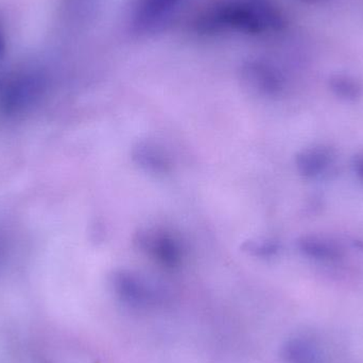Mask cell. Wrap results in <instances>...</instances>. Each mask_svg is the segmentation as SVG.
Here are the masks:
<instances>
[{
  "label": "cell",
  "mask_w": 363,
  "mask_h": 363,
  "mask_svg": "<svg viewBox=\"0 0 363 363\" xmlns=\"http://www.w3.org/2000/svg\"><path fill=\"white\" fill-rule=\"evenodd\" d=\"M281 25V11L272 0H230L213 6L199 26L206 31L262 34Z\"/></svg>",
  "instance_id": "obj_1"
},
{
  "label": "cell",
  "mask_w": 363,
  "mask_h": 363,
  "mask_svg": "<svg viewBox=\"0 0 363 363\" xmlns=\"http://www.w3.org/2000/svg\"><path fill=\"white\" fill-rule=\"evenodd\" d=\"M115 290L119 298L134 307H148L155 304L157 296L146 284L131 275H119L115 279Z\"/></svg>",
  "instance_id": "obj_2"
},
{
  "label": "cell",
  "mask_w": 363,
  "mask_h": 363,
  "mask_svg": "<svg viewBox=\"0 0 363 363\" xmlns=\"http://www.w3.org/2000/svg\"><path fill=\"white\" fill-rule=\"evenodd\" d=\"M181 0H140L135 13V26L149 30L164 21L178 6Z\"/></svg>",
  "instance_id": "obj_3"
},
{
  "label": "cell",
  "mask_w": 363,
  "mask_h": 363,
  "mask_svg": "<svg viewBox=\"0 0 363 363\" xmlns=\"http://www.w3.org/2000/svg\"><path fill=\"white\" fill-rule=\"evenodd\" d=\"M286 363H326L321 349L306 338H292L286 341L281 349Z\"/></svg>",
  "instance_id": "obj_4"
},
{
  "label": "cell",
  "mask_w": 363,
  "mask_h": 363,
  "mask_svg": "<svg viewBox=\"0 0 363 363\" xmlns=\"http://www.w3.org/2000/svg\"><path fill=\"white\" fill-rule=\"evenodd\" d=\"M333 161V153L324 147L308 149L298 157V166L300 172L306 177H315L322 174Z\"/></svg>",
  "instance_id": "obj_5"
},
{
  "label": "cell",
  "mask_w": 363,
  "mask_h": 363,
  "mask_svg": "<svg viewBox=\"0 0 363 363\" xmlns=\"http://www.w3.org/2000/svg\"><path fill=\"white\" fill-rule=\"evenodd\" d=\"M302 250L305 254L315 259H335L341 254L336 243L320 237H309L302 241Z\"/></svg>",
  "instance_id": "obj_6"
},
{
  "label": "cell",
  "mask_w": 363,
  "mask_h": 363,
  "mask_svg": "<svg viewBox=\"0 0 363 363\" xmlns=\"http://www.w3.org/2000/svg\"><path fill=\"white\" fill-rule=\"evenodd\" d=\"M333 91L345 99H356L362 95V86L353 79L337 77L332 80Z\"/></svg>",
  "instance_id": "obj_7"
},
{
  "label": "cell",
  "mask_w": 363,
  "mask_h": 363,
  "mask_svg": "<svg viewBox=\"0 0 363 363\" xmlns=\"http://www.w3.org/2000/svg\"><path fill=\"white\" fill-rule=\"evenodd\" d=\"M6 36H4L1 26H0V57H2V55H4V51H6Z\"/></svg>",
  "instance_id": "obj_8"
},
{
  "label": "cell",
  "mask_w": 363,
  "mask_h": 363,
  "mask_svg": "<svg viewBox=\"0 0 363 363\" xmlns=\"http://www.w3.org/2000/svg\"><path fill=\"white\" fill-rule=\"evenodd\" d=\"M355 170L358 176L363 180V157H358L355 162Z\"/></svg>",
  "instance_id": "obj_9"
}]
</instances>
